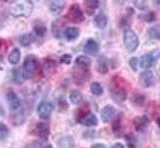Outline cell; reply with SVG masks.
I'll return each mask as SVG.
<instances>
[{
	"mask_svg": "<svg viewBox=\"0 0 160 148\" xmlns=\"http://www.w3.org/2000/svg\"><path fill=\"white\" fill-rule=\"evenodd\" d=\"M69 99H70L71 103H73L74 105H80L83 101L82 95L78 89H74L71 91L70 95H69Z\"/></svg>",
	"mask_w": 160,
	"mask_h": 148,
	"instance_id": "cell-25",
	"label": "cell"
},
{
	"mask_svg": "<svg viewBox=\"0 0 160 148\" xmlns=\"http://www.w3.org/2000/svg\"><path fill=\"white\" fill-rule=\"evenodd\" d=\"M80 123L86 126H97V124H98V119H97V117L94 114H92V113L90 112L89 114H88Z\"/></svg>",
	"mask_w": 160,
	"mask_h": 148,
	"instance_id": "cell-21",
	"label": "cell"
},
{
	"mask_svg": "<svg viewBox=\"0 0 160 148\" xmlns=\"http://www.w3.org/2000/svg\"><path fill=\"white\" fill-rule=\"evenodd\" d=\"M64 26H65V22L62 19L56 20L55 22H53V24H52V32L56 37H60L61 33L63 32H62V30H63Z\"/></svg>",
	"mask_w": 160,
	"mask_h": 148,
	"instance_id": "cell-23",
	"label": "cell"
},
{
	"mask_svg": "<svg viewBox=\"0 0 160 148\" xmlns=\"http://www.w3.org/2000/svg\"><path fill=\"white\" fill-rule=\"evenodd\" d=\"M108 69H109V64H108V60L105 56L100 55L96 60V65H95V70L99 74L101 75H105L108 73Z\"/></svg>",
	"mask_w": 160,
	"mask_h": 148,
	"instance_id": "cell-15",
	"label": "cell"
},
{
	"mask_svg": "<svg viewBox=\"0 0 160 148\" xmlns=\"http://www.w3.org/2000/svg\"><path fill=\"white\" fill-rule=\"evenodd\" d=\"M83 6H85V10L88 15L92 16L99 7V1L98 0H86L83 1Z\"/></svg>",
	"mask_w": 160,
	"mask_h": 148,
	"instance_id": "cell-18",
	"label": "cell"
},
{
	"mask_svg": "<svg viewBox=\"0 0 160 148\" xmlns=\"http://www.w3.org/2000/svg\"><path fill=\"white\" fill-rule=\"evenodd\" d=\"M123 41L125 48L127 49V51L130 53H134L138 45H140V39L137 36V33L131 29H126L123 33Z\"/></svg>",
	"mask_w": 160,
	"mask_h": 148,
	"instance_id": "cell-3",
	"label": "cell"
},
{
	"mask_svg": "<svg viewBox=\"0 0 160 148\" xmlns=\"http://www.w3.org/2000/svg\"><path fill=\"white\" fill-rule=\"evenodd\" d=\"M13 81L17 84H22L26 81L24 74H23V70L17 68L13 70Z\"/></svg>",
	"mask_w": 160,
	"mask_h": 148,
	"instance_id": "cell-26",
	"label": "cell"
},
{
	"mask_svg": "<svg viewBox=\"0 0 160 148\" xmlns=\"http://www.w3.org/2000/svg\"><path fill=\"white\" fill-rule=\"evenodd\" d=\"M124 81L125 80L120 76H114L110 86V93L112 95V97L115 100L121 102L126 100L128 96V92L123 84Z\"/></svg>",
	"mask_w": 160,
	"mask_h": 148,
	"instance_id": "cell-2",
	"label": "cell"
},
{
	"mask_svg": "<svg viewBox=\"0 0 160 148\" xmlns=\"http://www.w3.org/2000/svg\"><path fill=\"white\" fill-rule=\"evenodd\" d=\"M33 34L36 37H44V34L47 32L46 27L42 24H37L33 26Z\"/></svg>",
	"mask_w": 160,
	"mask_h": 148,
	"instance_id": "cell-30",
	"label": "cell"
},
{
	"mask_svg": "<svg viewBox=\"0 0 160 148\" xmlns=\"http://www.w3.org/2000/svg\"><path fill=\"white\" fill-rule=\"evenodd\" d=\"M38 69V59L37 56L33 54L28 55L25 58L24 64H23V74L26 80H30L34 76L36 71Z\"/></svg>",
	"mask_w": 160,
	"mask_h": 148,
	"instance_id": "cell-4",
	"label": "cell"
},
{
	"mask_svg": "<svg viewBox=\"0 0 160 148\" xmlns=\"http://www.w3.org/2000/svg\"><path fill=\"white\" fill-rule=\"evenodd\" d=\"M9 135V130L7 128V126L0 123V141H3L7 138Z\"/></svg>",
	"mask_w": 160,
	"mask_h": 148,
	"instance_id": "cell-33",
	"label": "cell"
},
{
	"mask_svg": "<svg viewBox=\"0 0 160 148\" xmlns=\"http://www.w3.org/2000/svg\"><path fill=\"white\" fill-rule=\"evenodd\" d=\"M134 2V5L137 7L138 9H140V10H142V11H144V10H147L148 9V3H147V1H133Z\"/></svg>",
	"mask_w": 160,
	"mask_h": 148,
	"instance_id": "cell-37",
	"label": "cell"
},
{
	"mask_svg": "<svg viewBox=\"0 0 160 148\" xmlns=\"http://www.w3.org/2000/svg\"><path fill=\"white\" fill-rule=\"evenodd\" d=\"M116 115V109L112 106V105H106L101 109L100 112V118L103 123H108L112 121L115 118Z\"/></svg>",
	"mask_w": 160,
	"mask_h": 148,
	"instance_id": "cell-11",
	"label": "cell"
},
{
	"mask_svg": "<svg viewBox=\"0 0 160 148\" xmlns=\"http://www.w3.org/2000/svg\"><path fill=\"white\" fill-rule=\"evenodd\" d=\"M155 13L152 12V11H148L147 13L142 14V15L140 16L141 19H142L143 21H145V22H153V21L155 20Z\"/></svg>",
	"mask_w": 160,
	"mask_h": 148,
	"instance_id": "cell-34",
	"label": "cell"
},
{
	"mask_svg": "<svg viewBox=\"0 0 160 148\" xmlns=\"http://www.w3.org/2000/svg\"><path fill=\"white\" fill-rule=\"evenodd\" d=\"M58 105H59V109L61 111H65L66 109H68V103L67 101L64 99V98H60L59 101H58Z\"/></svg>",
	"mask_w": 160,
	"mask_h": 148,
	"instance_id": "cell-38",
	"label": "cell"
},
{
	"mask_svg": "<svg viewBox=\"0 0 160 148\" xmlns=\"http://www.w3.org/2000/svg\"><path fill=\"white\" fill-rule=\"evenodd\" d=\"M129 65H130L131 69L133 70L134 72H137L138 69V65H140V62H138V59L137 57H133V58L130 59Z\"/></svg>",
	"mask_w": 160,
	"mask_h": 148,
	"instance_id": "cell-35",
	"label": "cell"
},
{
	"mask_svg": "<svg viewBox=\"0 0 160 148\" xmlns=\"http://www.w3.org/2000/svg\"><path fill=\"white\" fill-rule=\"evenodd\" d=\"M58 148H75V140L71 136H66L59 139Z\"/></svg>",
	"mask_w": 160,
	"mask_h": 148,
	"instance_id": "cell-20",
	"label": "cell"
},
{
	"mask_svg": "<svg viewBox=\"0 0 160 148\" xmlns=\"http://www.w3.org/2000/svg\"><path fill=\"white\" fill-rule=\"evenodd\" d=\"M1 46H2V41H1V39H0V49H1Z\"/></svg>",
	"mask_w": 160,
	"mask_h": 148,
	"instance_id": "cell-46",
	"label": "cell"
},
{
	"mask_svg": "<svg viewBox=\"0 0 160 148\" xmlns=\"http://www.w3.org/2000/svg\"><path fill=\"white\" fill-rule=\"evenodd\" d=\"M90 113V110H89V106L88 104H85L83 105L82 107H81L78 111H77V113H76V119H77V121L80 123L82 120L85 118L88 114H89Z\"/></svg>",
	"mask_w": 160,
	"mask_h": 148,
	"instance_id": "cell-27",
	"label": "cell"
},
{
	"mask_svg": "<svg viewBox=\"0 0 160 148\" xmlns=\"http://www.w3.org/2000/svg\"><path fill=\"white\" fill-rule=\"evenodd\" d=\"M154 2V4H156V5H160V0H156V1H153Z\"/></svg>",
	"mask_w": 160,
	"mask_h": 148,
	"instance_id": "cell-45",
	"label": "cell"
},
{
	"mask_svg": "<svg viewBox=\"0 0 160 148\" xmlns=\"http://www.w3.org/2000/svg\"><path fill=\"white\" fill-rule=\"evenodd\" d=\"M3 114H4V111H3V108L1 106V104H0V116L3 115Z\"/></svg>",
	"mask_w": 160,
	"mask_h": 148,
	"instance_id": "cell-43",
	"label": "cell"
},
{
	"mask_svg": "<svg viewBox=\"0 0 160 148\" xmlns=\"http://www.w3.org/2000/svg\"><path fill=\"white\" fill-rule=\"evenodd\" d=\"M75 64L80 70L89 72V67L92 65V59L87 56H78L75 61Z\"/></svg>",
	"mask_w": 160,
	"mask_h": 148,
	"instance_id": "cell-16",
	"label": "cell"
},
{
	"mask_svg": "<svg viewBox=\"0 0 160 148\" xmlns=\"http://www.w3.org/2000/svg\"><path fill=\"white\" fill-rule=\"evenodd\" d=\"M59 62L61 63V64H65V65H69L70 63L72 62V55L71 54H63L60 57V60Z\"/></svg>",
	"mask_w": 160,
	"mask_h": 148,
	"instance_id": "cell-36",
	"label": "cell"
},
{
	"mask_svg": "<svg viewBox=\"0 0 160 148\" xmlns=\"http://www.w3.org/2000/svg\"><path fill=\"white\" fill-rule=\"evenodd\" d=\"M140 83L144 88L151 87L154 84V75L149 70H145L140 75Z\"/></svg>",
	"mask_w": 160,
	"mask_h": 148,
	"instance_id": "cell-9",
	"label": "cell"
},
{
	"mask_svg": "<svg viewBox=\"0 0 160 148\" xmlns=\"http://www.w3.org/2000/svg\"><path fill=\"white\" fill-rule=\"evenodd\" d=\"M156 124H157V126H159V129H160V117H158L156 119Z\"/></svg>",
	"mask_w": 160,
	"mask_h": 148,
	"instance_id": "cell-44",
	"label": "cell"
},
{
	"mask_svg": "<svg viewBox=\"0 0 160 148\" xmlns=\"http://www.w3.org/2000/svg\"><path fill=\"white\" fill-rule=\"evenodd\" d=\"M107 22H108L107 16L103 13L97 14L94 17V25L96 27H98V29H101V30L104 29V27L107 26Z\"/></svg>",
	"mask_w": 160,
	"mask_h": 148,
	"instance_id": "cell-22",
	"label": "cell"
},
{
	"mask_svg": "<svg viewBox=\"0 0 160 148\" xmlns=\"http://www.w3.org/2000/svg\"><path fill=\"white\" fill-rule=\"evenodd\" d=\"M111 148H125V146L120 142H117V143H115V144H113L112 146H111Z\"/></svg>",
	"mask_w": 160,
	"mask_h": 148,
	"instance_id": "cell-41",
	"label": "cell"
},
{
	"mask_svg": "<svg viewBox=\"0 0 160 148\" xmlns=\"http://www.w3.org/2000/svg\"><path fill=\"white\" fill-rule=\"evenodd\" d=\"M132 103H133L135 106H143L145 103V96L142 93H136L133 94L132 96Z\"/></svg>",
	"mask_w": 160,
	"mask_h": 148,
	"instance_id": "cell-29",
	"label": "cell"
},
{
	"mask_svg": "<svg viewBox=\"0 0 160 148\" xmlns=\"http://www.w3.org/2000/svg\"><path fill=\"white\" fill-rule=\"evenodd\" d=\"M80 29L76 27H68L64 30V37L68 41H73L80 37Z\"/></svg>",
	"mask_w": 160,
	"mask_h": 148,
	"instance_id": "cell-17",
	"label": "cell"
},
{
	"mask_svg": "<svg viewBox=\"0 0 160 148\" xmlns=\"http://www.w3.org/2000/svg\"><path fill=\"white\" fill-rule=\"evenodd\" d=\"M25 148H39V145H38V142H34V143H30L26 145Z\"/></svg>",
	"mask_w": 160,
	"mask_h": 148,
	"instance_id": "cell-40",
	"label": "cell"
},
{
	"mask_svg": "<svg viewBox=\"0 0 160 148\" xmlns=\"http://www.w3.org/2000/svg\"><path fill=\"white\" fill-rule=\"evenodd\" d=\"M32 1H20L13 3L11 5L9 13L14 18H27L32 14Z\"/></svg>",
	"mask_w": 160,
	"mask_h": 148,
	"instance_id": "cell-1",
	"label": "cell"
},
{
	"mask_svg": "<svg viewBox=\"0 0 160 148\" xmlns=\"http://www.w3.org/2000/svg\"><path fill=\"white\" fill-rule=\"evenodd\" d=\"M127 141H128V146L129 148H136L137 146V141L133 136H129L127 137Z\"/></svg>",
	"mask_w": 160,
	"mask_h": 148,
	"instance_id": "cell-39",
	"label": "cell"
},
{
	"mask_svg": "<svg viewBox=\"0 0 160 148\" xmlns=\"http://www.w3.org/2000/svg\"><path fill=\"white\" fill-rule=\"evenodd\" d=\"M36 40V36L32 32H26L23 33L22 36L19 37V42L21 45L23 46H29L32 43H33Z\"/></svg>",
	"mask_w": 160,
	"mask_h": 148,
	"instance_id": "cell-19",
	"label": "cell"
},
{
	"mask_svg": "<svg viewBox=\"0 0 160 148\" xmlns=\"http://www.w3.org/2000/svg\"><path fill=\"white\" fill-rule=\"evenodd\" d=\"M46 2L49 11L55 14V15L60 14L64 10L66 6V1H63V0H52V1H46Z\"/></svg>",
	"mask_w": 160,
	"mask_h": 148,
	"instance_id": "cell-12",
	"label": "cell"
},
{
	"mask_svg": "<svg viewBox=\"0 0 160 148\" xmlns=\"http://www.w3.org/2000/svg\"><path fill=\"white\" fill-rule=\"evenodd\" d=\"M54 110V105L52 102L50 101H47V100H43L41 101L38 106L37 108V112H38V115L40 119L42 120H47L49 119L52 112Z\"/></svg>",
	"mask_w": 160,
	"mask_h": 148,
	"instance_id": "cell-7",
	"label": "cell"
},
{
	"mask_svg": "<svg viewBox=\"0 0 160 148\" xmlns=\"http://www.w3.org/2000/svg\"><path fill=\"white\" fill-rule=\"evenodd\" d=\"M83 51L89 56H95L99 52V44L95 39L88 38L83 46Z\"/></svg>",
	"mask_w": 160,
	"mask_h": 148,
	"instance_id": "cell-10",
	"label": "cell"
},
{
	"mask_svg": "<svg viewBox=\"0 0 160 148\" xmlns=\"http://www.w3.org/2000/svg\"><path fill=\"white\" fill-rule=\"evenodd\" d=\"M67 17H68L69 21H71L72 23H75V24H81L86 19L82 7L78 3H74L70 6L68 14H67Z\"/></svg>",
	"mask_w": 160,
	"mask_h": 148,
	"instance_id": "cell-5",
	"label": "cell"
},
{
	"mask_svg": "<svg viewBox=\"0 0 160 148\" xmlns=\"http://www.w3.org/2000/svg\"><path fill=\"white\" fill-rule=\"evenodd\" d=\"M148 34L151 39L159 40L160 39V25H156V26L149 27L148 31Z\"/></svg>",
	"mask_w": 160,
	"mask_h": 148,
	"instance_id": "cell-28",
	"label": "cell"
},
{
	"mask_svg": "<svg viewBox=\"0 0 160 148\" xmlns=\"http://www.w3.org/2000/svg\"><path fill=\"white\" fill-rule=\"evenodd\" d=\"M112 129L113 131L116 135H120L121 130H122V123H121V116H118L115 118L114 122L112 124Z\"/></svg>",
	"mask_w": 160,
	"mask_h": 148,
	"instance_id": "cell-32",
	"label": "cell"
},
{
	"mask_svg": "<svg viewBox=\"0 0 160 148\" xmlns=\"http://www.w3.org/2000/svg\"><path fill=\"white\" fill-rule=\"evenodd\" d=\"M90 92L96 96H100L103 94V86L97 81L92 82V84H90Z\"/></svg>",
	"mask_w": 160,
	"mask_h": 148,
	"instance_id": "cell-31",
	"label": "cell"
},
{
	"mask_svg": "<svg viewBox=\"0 0 160 148\" xmlns=\"http://www.w3.org/2000/svg\"><path fill=\"white\" fill-rule=\"evenodd\" d=\"M21 60V51L19 48H13L8 55V61L11 65H18Z\"/></svg>",
	"mask_w": 160,
	"mask_h": 148,
	"instance_id": "cell-24",
	"label": "cell"
},
{
	"mask_svg": "<svg viewBox=\"0 0 160 148\" xmlns=\"http://www.w3.org/2000/svg\"><path fill=\"white\" fill-rule=\"evenodd\" d=\"M0 27H1V23H0Z\"/></svg>",
	"mask_w": 160,
	"mask_h": 148,
	"instance_id": "cell-47",
	"label": "cell"
},
{
	"mask_svg": "<svg viewBox=\"0 0 160 148\" xmlns=\"http://www.w3.org/2000/svg\"><path fill=\"white\" fill-rule=\"evenodd\" d=\"M150 121H149V118L147 115H142V116H138L136 117L133 121L134 126L135 129L138 131H142L143 130L147 129V126L149 125Z\"/></svg>",
	"mask_w": 160,
	"mask_h": 148,
	"instance_id": "cell-13",
	"label": "cell"
},
{
	"mask_svg": "<svg viewBox=\"0 0 160 148\" xmlns=\"http://www.w3.org/2000/svg\"><path fill=\"white\" fill-rule=\"evenodd\" d=\"M159 57H160L159 49H155V50L151 51L149 53L143 54L140 59V66L142 69H148L158 60Z\"/></svg>",
	"mask_w": 160,
	"mask_h": 148,
	"instance_id": "cell-6",
	"label": "cell"
},
{
	"mask_svg": "<svg viewBox=\"0 0 160 148\" xmlns=\"http://www.w3.org/2000/svg\"><path fill=\"white\" fill-rule=\"evenodd\" d=\"M92 148H106L105 146H104L103 144H94V145H92Z\"/></svg>",
	"mask_w": 160,
	"mask_h": 148,
	"instance_id": "cell-42",
	"label": "cell"
},
{
	"mask_svg": "<svg viewBox=\"0 0 160 148\" xmlns=\"http://www.w3.org/2000/svg\"><path fill=\"white\" fill-rule=\"evenodd\" d=\"M36 133L41 139L47 140L48 136H49V133H50L49 126H48L46 123H43V122L38 123L36 126Z\"/></svg>",
	"mask_w": 160,
	"mask_h": 148,
	"instance_id": "cell-14",
	"label": "cell"
},
{
	"mask_svg": "<svg viewBox=\"0 0 160 148\" xmlns=\"http://www.w3.org/2000/svg\"><path fill=\"white\" fill-rule=\"evenodd\" d=\"M6 97H7V102H8L10 111H12L14 113L17 112L21 108V100H20L19 96L14 92L13 90H10L7 92Z\"/></svg>",
	"mask_w": 160,
	"mask_h": 148,
	"instance_id": "cell-8",
	"label": "cell"
}]
</instances>
